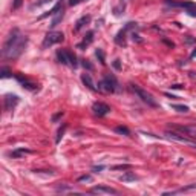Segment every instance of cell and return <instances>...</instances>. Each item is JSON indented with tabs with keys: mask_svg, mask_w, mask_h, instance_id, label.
<instances>
[{
	"mask_svg": "<svg viewBox=\"0 0 196 196\" xmlns=\"http://www.w3.org/2000/svg\"><path fill=\"white\" fill-rule=\"evenodd\" d=\"M132 40H133V42H139V43H141V42H143V40H141V38H139V35H138V34H135V32H133V34H132Z\"/></svg>",
	"mask_w": 196,
	"mask_h": 196,
	"instance_id": "d6a6232c",
	"label": "cell"
},
{
	"mask_svg": "<svg viewBox=\"0 0 196 196\" xmlns=\"http://www.w3.org/2000/svg\"><path fill=\"white\" fill-rule=\"evenodd\" d=\"M130 89L133 91V92L138 95L139 98L144 101V103L147 104V106H150V107H158V103L155 101V98L150 95L147 91H144V89H141V87H138L137 84H130Z\"/></svg>",
	"mask_w": 196,
	"mask_h": 196,
	"instance_id": "277c9868",
	"label": "cell"
},
{
	"mask_svg": "<svg viewBox=\"0 0 196 196\" xmlns=\"http://www.w3.org/2000/svg\"><path fill=\"white\" fill-rule=\"evenodd\" d=\"M129 31L127 28H124V29H121L118 34H116V37H115V42H116V45H120V46H124L126 45V32Z\"/></svg>",
	"mask_w": 196,
	"mask_h": 196,
	"instance_id": "30bf717a",
	"label": "cell"
},
{
	"mask_svg": "<svg viewBox=\"0 0 196 196\" xmlns=\"http://www.w3.org/2000/svg\"><path fill=\"white\" fill-rule=\"evenodd\" d=\"M60 9H63V2H61V0H58V3L55 5V6H54V8H52V9H51V11H48V12H45V14H42V15H40V19H45V17H48V15H54V14H55V12H58Z\"/></svg>",
	"mask_w": 196,
	"mask_h": 196,
	"instance_id": "7c38bea8",
	"label": "cell"
},
{
	"mask_svg": "<svg viewBox=\"0 0 196 196\" xmlns=\"http://www.w3.org/2000/svg\"><path fill=\"white\" fill-rule=\"evenodd\" d=\"M172 107L175 109V110L181 112V114H185V112H188V107H187V106H182V104H172Z\"/></svg>",
	"mask_w": 196,
	"mask_h": 196,
	"instance_id": "d6986e66",
	"label": "cell"
},
{
	"mask_svg": "<svg viewBox=\"0 0 196 196\" xmlns=\"http://www.w3.org/2000/svg\"><path fill=\"white\" fill-rule=\"evenodd\" d=\"M81 81H83V84H84L89 91H92V92H97V91H98V87L95 86L92 77H91L89 74H83V75H81Z\"/></svg>",
	"mask_w": 196,
	"mask_h": 196,
	"instance_id": "9c48e42d",
	"label": "cell"
},
{
	"mask_svg": "<svg viewBox=\"0 0 196 196\" xmlns=\"http://www.w3.org/2000/svg\"><path fill=\"white\" fill-rule=\"evenodd\" d=\"M81 0H70L69 2V5H72V6H74V5H77V3H80Z\"/></svg>",
	"mask_w": 196,
	"mask_h": 196,
	"instance_id": "d590c367",
	"label": "cell"
},
{
	"mask_svg": "<svg viewBox=\"0 0 196 196\" xmlns=\"http://www.w3.org/2000/svg\"><path fill=\"white\" fill-rule=\"evenodd\" d=\"M57 58L61 64H69V58H68L66 51H57Z\"/></svg>",
	"mask_w": 196,
	"mask_h": 196,
	"instance_id": "5bb4252c",
	"label": "cell"
},
{
	"mask_svg": "<svg viewBox=\"0 0 196 196\" xmlns=\"http://www.w3.org/2000/svg\"><path fill=\"white\" fill-rule=\"evenodd\" d=\"M103 169H104L103 165H98V167H93V172H101Z\"/></svg>",
	"mask_w": 196,
	"mask_h": 196,
	"instance_id": "e575fe53",
	"label": "cell"
},
{
	"mask_svg": "<svg viewBox=\"0 0 196 196\" xmlns=\"http://www.w3.org/2000/svg\"><path fill=\"white\" fill-rule=\"evenodd\" d=\"M66 127H68V124H63V127H61V129L58 130V133H57V139H55V143H60V141H61V137H63V133H64Z\"/></svg>",
	"mask_w": 196,
	"mask_h": 196,
	"instance_id": "7402d4cb",
	"label": "cell"
},
{
	"mask_svg": "<svg viewBox=\"0 0 196 196\" xmlns=\"http://www.w3.org/2000/svg\"><path fill=\"white\" fill-rule=\"evenodd\" d=\"M17 104H19V97H17V95L8 93V95L5 97V110H12Z\"/></svg>",
	"mask_w": 196,
	"mask_h": 196,
	"instance_id": "52a82bcc",
	"label": "cell"
},
{
	"mask_svg": "<svg viewBox=\"0 0 196 196\" xmlns=\"http://www.w3.org/2000/svg\"><path fill=\"white\" fill-rule=\"evenodd\" d=\"M25 153H31V150H26V149L14 150V152L9 153V156H12V158H19V156H22V155H25Z\"/></svg>",
	"mask_w": 196,
	"mask_h": 196,
	"instance_id": "e0dca14e",
	"label": "cell"
},
{
	"mask_svg": "<svg viewBox=\"0 0 196 196\" xmlns=\"http://www.w3.org/2000/svg\"><path fill=\"white\" fill-rule=\"evenodd\" d=\"M91 22V15H84V17H81L80 20L75 23V31H80L81 28L84 26V25H87Z\"/></svg>",
	"mask_w": 196,
	"mask_h": 196,
	"instance_id": "9a60e30c",
	"label": "cell"
},
{
	"mask_svg": "<svg viewBox=\"0 0 196 196\" xmlns=\"http://www.w3.org/2000/svg\"><path fill=\"white\" fill-rule=\"evenodd\" d=\"M91 192H92V193H98V195H116V193H118L115 188H112V187H106V185L93 187Z\"/></svg>",
	"mask_w": 196,
	"mask_h": 196,
	"instance_id": "ba28073f",
	"label": "cell"
},
{
	"mask_svg": "<svg viewBox=\"0 0 196 196\" xmlns=\"http://www.w3.org/2000/svg\"><path fill=\"white\" fill-rule=\"evenodd\" d=\"M114 68H115V69H121V63H120V60H115V61H114Z\"/></svg>",
	"mask_w": 196,
	"mask_h": 196,
	"instance_id": "836d02e7",
	"label": "cell"
},
{
	"mask_svg": "<svg viewBox=\"0 0 196 196\" xmlns=\"http://www.w3.org/2000/svg\"><path fill=\"white\" fill-rule=\"evenodd\" d=\"M61 20H63V9H60L58 12L54 14V19H52V22H51V26H52V28H54V26H57Z\"/></svg>",
	"mask_w": 196,
	"mask_h": 196,
	"instance_id": "2e32d148",
	"label": "cell"
},
{
	"mask_svg": "<svg viewBox=\"0 0 196 196\" xmlns=\"http://www.w3.org/2000/svg\"><path fill=\"white\" fill-rule=\"evenodd\" d=\"M61 116H63V112H58V114H55V115L52 116V121H54V123H57Z\"/></svg>",
	"mask_w": 196,
	"mask_h": 196,
	"instance_id": "f546056e",
	"label": "cell"
},
{
	"mask_svg": "<svg viewBox=\"0 0 196 196\" xmlns=\"http://www.w3.org/2000/svg\"><path fill=\"white\" fill-rule=\"evenodd\" d=\"M92 110H93L95 115L104 116V115H107V114L110 112V107H109L107 104H104V103H95L92 106Z\"/></svg>",
	"mask_w": 196,
	"mask_h": 196,
	"instance_id": "8992f818",
	"label": "cell"
},
{
	"mask_svg": "<svg viewBox=\"0 0 196 196\" xmlns=\"http://www.w3.org/2000/svg\"><path fill=\"white\" fill-rule=\"evenodd\" d=\"M118 81L114 75H106L103 80L98 83V91H104V92H115V91H120L118 87Z\"/></svg>",
	"mask_w": 196,
	"mask_h": 196,
	"instance_id": "7a4b0ae2",
	"label": "cell"
},
{
	"mask_svg": "<svg viewBox=\"0 0 196 196\" xmlns=\"http://www.w3.org/2000/svg\"><path fill=\"white\" fill-rule=\"evenodd\" d=\"M78 182H92V176L91 175H83L78 178Z\"/></svg>",
	"mask_w": 196,
	"mask_h": 196,
	"instance_id": "603a6c76",
	"label": "cell"
},
{
	"mask_svg": "<svg viewBox=\"0 0 196 196\" xmlns=\"http://www.w3.org/2000/svg\"><path fill=\"white\" fill-rule=\"evenodd\" d=\"M181 87H182L181 84H173L172 86V89H181Z\"/></svg>",
	"mask_w": 196,
	"mask_h": 196,
	"instance_id": "8d00e7d4",
	"label": "cell"
},
{
	"mask_svg": "<svg viewBox=\"0 0 196 196\" xmlns=\"http://www.w3.org/2000/svg\"><path fill=\"white\" fill-rule=\"evenodd\" d=\"M164 137L167 139H172V141H176V143H182V144H188V146H192V147H196V139L190 138V137H187L184 133H179V132H165L164 133Z\"/></svg>",
	"mask_w": 196,
	"mask_h": 196,
	"instance_id": "3957f363",
	"label": "cell"
},
{
	"mask_svg": "<svg viewBox=\"0 0 196 196\" xmlns=\"http://www.w3.org/2000/svg\"><path fill=\"white\" fill-rule=\"evenodd\" d=\"M81 64H83V68H84V69H89V70L93 69V66L89 63V61H87V60H83V63H81Z\"/></svg>",
	"mask_w": 196,
	"mask_h": 196,
	"instance_id": "4316f807",
	"label": "cell"
},
{
	"mask_svg": "<svg viewBox=\"0 0 196 196\" xmlns=\"http://www.w3.org/2000/svg\"><path fill=\"white\" fill-rule=\"evenodd\" d=\"M92 40H93V31H89L87 34L84 35V40H83L80 45H78V49H84L87 45H91V43H92Z\"/></svg>",
	"mask_w": 196,
	"mask_h": 196,
	"instance_id": "8fae6325",
	"label": "cell"
},
{
	"mask_svg": "<svg viewBox=\"0 0 196 196\" xmlns=\"http://www.w3.org/2000/svg\"><path fill=\"white\" fill-rule=\"evenodd\" d=\"M66 52H68V58H69V64L70 66H74V68H77L78 63H77V57H75V54L70 52V51H66Z\"/></svg>",
	"mask_w": 196,
	"mask_h": 196,
	"instance_id": "ac0fdd59",
	"label": "cell"
},
{
	"mask_svg": "<svg viewBox=\"0 0 196 196\" xmlns=\"http://www.w3.org/2000/svg\"><path fill=\"white\" fill-rule=\"evenodd\" d=\"M95 55L98 57V60H100V63H101V64L106 63V61H104V52L101 51V49H97V51H95Z\"/></svg>",
	"mask_w": 196,
	"mask_h": 196,
	"instance_id": "44dd1931",
	"label": "cell"
},
{
	"mask_svg": "<svg viewBox=\"0 0 196 196\" xmlns=\"http://www.w3.org/2000/svg\"><path fill=\"white\" fill-rule=\"evenodd\" d=\"M123 11H124V5H123V3H121L120 6L114 8V14H115V15H121V14H123Z\"/></svg>",
	"mask_w": 196,
	"mask_h": 196,
	"instance_id": "cb8c5ba5",
	"label": "cell"
},
{
	"mask_svg": "<svg viewBox=\"0 0 196 196\" xmlns=\"http://www.w3.org/2000/svg\"><path fill=\"white\" fill-rule=\"evenodd\" d=\"M26 45H28V37L20 34L19 29H12L6 42L3 43V55L6 58H17L23 52Z\"/></svg>",
	"mask_w": 196,
	"mask_h": 196,
	"instance_id": "6da1fadb",
	"label": "cell"
},
{
	"mask_svg": "<svg viewBox=\"0 0 196 196\" xmlns=\"http://www.w3.org/2000/svg\"><path fill=\"white\" fill-rule=\"evenodd\" d=\"M114 170H127V169H130V165L129 164H121V165H115V167H112Z\"/></svg>",
	"mask_w": 196,
	"mask_h": 196,
	"instance_id": "484cf974",
	"label": "cell"
},
{
	"mask_svg": "<svg viewBox=\"0 0 196 196\" xmlns=\"http://www.w3.org/2000/svg\"><path fill=\"white\" fill-rule=\"evenodd\" d=\"M48 2H51V0H40V2H37V3L32 5V8H35V6H42V5H45V3H48Z\"/></svg>",
	"mask_w": 196,
	"mask_h": 196,
	"instance_id": "4dcf8cb0",
	"label": "cell"
},
{
	"mask_svg": "<svg viewBox=\"0 0 196 196\" xmlns=\"http://www.w3.org/2000/svg\"><path fill=\"white\" fill-rule=\"evenodd\" d=\"M187 14L192 15V17H196V5L192 6V8H188V9H187Z\"/></svg>",
	"mask_w": 196,
	"mask_h": 196,
	"instance_id": "83f0119b",
	"label": "cell"
},
{
	"mask_svg": "<svg viewBox=\"0 0 196 196\" xmlns=\"http://www.w3.org/2000/svg\"><path fill=\"white\" fill-rule=\"evenodd\" d=\"M20 6H22V0H14V6H12V8L17 9V8H20Z\"/></svg>",
	"mask_w": 196,
	"mask_h": 196,
	"instance_id": "1f68e13d",
	"label": "cell"
},
{
	"mask_svg": "<svg viewBox=\"0 0 196 196\" xmlns=\"http://www.w3.org/2000/svg\"><path fill=\"white\" fill-rule=\"evenodd\" d=\"M64 40V34L63 32H57V31H51L48 32L45 40H43V48H48V46H52V45H57L60 42Z\"/></svg>",
	"mask_w": 196,
	"mask_h": 196,
	"instance_id": "5b68a950",
	"label": "cell"
},
{
	"mask_svg": "<svg viewBox=\"0 0 196 196\" xmlns=\"http://www.w3.org/2000/svg\"><path fill=\"white\" fill-rule=\"evenodd\" d=\"M137 179H138V176L132 172H126L123 176H120V181H121V182H130V181H137Z\"/></svg>",
	"mask_w": 196,
	"mask_h": 196,
	"instance_id": "4fadbf2b",
	"label": "cell"
},
{
	"mask_svg": "<svg viewBox=\"0 0 196 196\" xmlns=\"http://www.w3.org/2000/svg\"><path fill=\"white\" fill-rule=\"evenodd\" d=\"M22 83H23V87H26V89H31V91H32V89H35V87H37V84H32V83H28V81H26V80H23V81H22Z\"/></svg>",
	"mask_w": 196,
	"mask_h": 196,
	"instance_id": "d4e9b609",
	"label": "cell"
},
{
	"mask_svg": "<svg viewBox=\"0 0 196 196\" xmlns=\"http://www.w3.org/2000/svg\"><path fill=\"white\" fill-rule=\"evenodd\" d=\"M8 77H11V72L8 69H2V78H8Z\"/></svg>",
	"mask_w": 196,
	"mask_h": 196,
	"instance_id": "f1b7e54d",
	"label": "cell"
},
{
	"mask_svg": "<svg viewBox=\"0 0 196 196\" xmlns=\"http://www.w3.org/2000/svg\"><path fill=\"white\" fill-rule=\"evenodd\" d=\"M115 132H118V133H123V135H130V130H129L127 127H124V126L115 127Z\"/></svg>",
	"mask_w": 196,
	"mask_h": 196,
	"instance_id": "ffe728a7",
	"label": "cell"
},
{
	"mask_svg": "<svg viewBox=\"0 0 196 196\" xmlns=\"http://www.w3.org/2000/svg\"><path fill=\"white\" fill-rule=\"evenodd\" d=\"M195 57H196V49L192 52V55H190V58H195Z\"/></svg>",
	"mask_w": 196,
	"mask_h": 196,
	"instance_id": "74e56055",
	"label": "cell"
}]
</instances>
